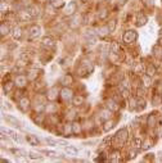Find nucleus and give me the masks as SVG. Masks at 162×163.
I'll return each mask as SVG.
<instances>
[{"label":"nucleus","mask_w":162,"mask_h":163,"mask_svg":"<svg viewBox=\"0 0 162 163\" xmlns=\"http://www.w3.org/2000/svg\"><path fill=\"white\" fill-rule=\"evenodd\" d=\"M30 157H31V158H34V159H40V157H39V154H36V153H34V152H32V153H30Z\"/></svg>","instance_id":"obj_19"},{"label":"nucleus","mask_w":162,"mask_h":163,"mask_svg":"<svg viewBox=\"0 0 162 163\" xmlns=\"http://www.w3.org/2000/svg\"><path fill=\"white\" fill-rule=\"evenodd\" d=\"M153 73H154V68H153V67H148V76H152Z\"/></svg>","instance_id":"obj_18"},{"label":"nucleus","mask_w":162,"mask_h":163,"mask_svg":"<svg viewBox=\"0 0 162 163\" xmlns=\"http://www.w3.org/2000/svg\"><path fill=\"white\" fill-rule=\"evenodd\" d=\"M148 122H149V126H150V125H152V126H153V123H154V122H156V119H154V117H149V119H148Z\"/></svg>","instance_id":"obj_20"},{"label":"nucleus","mask_w":162,"mask_h":163,"mask_svg":"<svg viewBox=\"0 0 162 163\" xmlns=\"http://www.w3.org/2000/svg\"><path fill=\"white\" fill-rule=\"evenodd\" d=\"M161 35H162V32H161Z\"/></svg>","instance_id":"obj_23"},{"label":"nucleus","mask_w":162,"mask_h":163,"mask_svg":"<svg viewBox=\"0 0 162 163\" xmlns=\"http://www.w3.org/2000/svg\"><path fill=\"white\" fill-rule=\"evenodd\" d=\"M73 125H75V126H73V132H79V131H80V126H76V125H77V123H73Z\"/></svg>","instance_id":"obj_21"},{"label":"nucleus","mask_w":162,"mask_h":163,"mask_svg":"<svg viewBox=\"0 0 162 163\" xmlns=\"http://www.w3.org/2000/svg\"><path fill=\"white\" fill-rule=\"evenodd\" d=\"M136 39V34L134 31H127L125 34V36H123V40H125L126 42H130V41H134V40Z\"/></svg>","instance_id":"obj_1"},{"label":"nucleus","mask_w":162,"mask_h":163,"mask_svg":"<svg viewBox=\"0 0 162 163\" xmlns=\"http://www.w3.org/2000/svg\"><path fill=\"white\" fill-rule=\"evenodd\" d=\"M12 153L13 154H20V155H26V152L21 150V149H12Z\"/></svg>","instance_id":"obj_10"},{"label":"nucleus","mask_w":162,"mask_h":163,"mask_svg":"<svg viewBox=\"0 0 162 163\" xmlns=\"http://www.w3.org/2000/svg\"><path fill=\"white\" fill-rule=\"evenodd\" d=\"M39 31H40V28L39 27H32L31 28V37H35V36H39Z\"/></svg>","instance_id":"obj_8"},{"label":"nucleus","mask_w":162,"mask_h":163,"mask_svg":"<svg viewBox=\"0 0 162 163\" xmlns=\"http://www.w3.org/2000/svg\"><path fill=\"white\" fill-rule=\"evenodd\" d=\"M153 50H154V55L156 57H157V58H160V57H161V58H162V49H161V50H160V48H158V46H156L154 49H153Z\"/></svg>","instance_id":"obj_12"},{"label":"nucleus","mask_w":162,"mask_h":163,"mask_svg":"<svg viewBox=\"0 0 162 163\" xmlns=\"http://www.w3.org/2000/svg\"><path fill=\"white\" fill-rule=\"evenodd\" d=\"M43 44H44V46H53V40L51 39H49V37H45L44 39V41H43Z\"/></svg>","instance_id":"obj_6"},{"label":"nucleus","mask_w":162,"mask_h":163,"mask_svg":"<svg viewBox=\"0 0 162 163\" xmlns=\"http://www.w3.org/2000/svg\"><path fill=\"white\" fill-rule=\"evenodd\" d=\"M71 96H72V91H71V90L64 89V90L62 91V98H63V99H70Z\"/></svg>","instance_id":"obj_4"},{"label":"nucleus","mask_w":162,"mask_h":163,"mask_svg":"<svg viewBox=\"0 0 162 163\" xmlns=\"http://www.w3.org/2000/svg\"><path fill=\"white\" fill-rule=\"evenodd\" d=\"M21 107H22V109L28 108V100H27V99H22L21 100Z\"/></svg>","instance_id":"obj_11"},{"label":"nucleus","mask_w":162,"mask_h":163,"mask_svg":"<svg viewBox=\"0 0 162 163\" xmlns=\"http://www.w3.org/2000/svg\"><path fill=\"white\" fill-rule=\"evenodd\" d=\"M82 102H84V98L82 96H76L75 98V105H80Z\"/></svg>","instance_id":"obj_14"},{"label":"nucleus","mask_w":162,"mask_h":163,"mask_svg":"<svg viewBox=\"0 0 162 163\" xmlns=\"http://www.w3.org/2000/svg\"><path fill=\"white\" fill-rule=\"evenodd\" d=\"M14 32H16V34H14V37H16V39H17V37H21V30H20V28H16Z\"/></svg>","instance_id":"obj_17"},{"label":"nucleus","mask_w":162,"mask_h":163,"mask_svg":"<svg viewBox=\"0 0 162 163\" xmlns=\"http://www.w3.org/2000/svg\"><path fill=\"white\" fill-rule=\"evenodd\" d=\"M10 136H12V139L14 140V141H17L18 144H21V143H22V137H21L18 134H14V132H13V134L10 135Z\"/></svg>","instance_id":"obj_7"},{"label":"nucleus","mask_w":162,"mask_h":163,"mask_svg":"<svg viewBox=\"0 0 162 163\" xmlns=\"http://www.w3.org/2000/svg\"><path fill=\"white\" fill-rule=\"evenodd\" d=\"M66 148H67V153H71V154H77L79 153V149L75 148V146H72V145H67Z\"/></svg>","instance_id":"obj_5"},{"label":"nucleus","mask_w":162,"mask_h":163,"mask_svg":"<svg viewBox=\"0 0 162 163\" xmlns=\"http://www.w3.org/2000/svg\"><path fill=\"white\" fill-rule=\"evenodd\" d=\"M45 141H46L48 144H50V145H57V144H58V140L50 139V137H46V139H45Z\"/></svg>","instance_id":"obj_13"},{"label":"nucleus","mask_w":162,"mask_h":163,"mask_svg":"<svg viewBox=\"0 0 162 163\" xmlns=\"http://www.w3.org/2000/svg\"><path fill=\"white\" fill-rule=\"evenodd\" d=\"M5 119H7V121H9L10 123H13V126L21 127V126H20V122H18V119H16L14 117H12V116H5Z\"/></svg>","instance_id":"obj_3"},{"label":"nucleus","mask_w":162,"mask_h":163,"mask_svg":"<svg viewBox=\"0 0 162 163\" xmlns=\"http://www.w3.org/2000/svg\"><path fill=\"white\" fill-rule=\"evenodd\" d=\"M26 141L30 144V145H39V139H37L36 136H34V135H26Z\"/></svg>","instance_id":"obj_2"},{"label":"nucleus","mask_w":162,"mask_h":163,"mask_svg":"<svg viewBox=\"0 0 162 163\" xmlns=\"http://www.w3.org/2000/svg\"><path fill=\"white\" fill-rule=\"evenodd\" d=\"M44 153L49 157H59V154L57 152H53V150H44Z\"/></svg>","instance_id":"obj_9"},{"label":"nucleus","mask_w":162,"mask_h":163,"mask_svg":"<svg viewBox=\"0 0 162 163\" xmlns=\"http://www.w3.org/2000/svg\"><path fill=\"white\" fill-rule=\"evenodd\" d=\"M18 82H20L18 85L23 86V85H24V82H26V78H24V77H18Z\"/></svg>","instance_id":"obj_16"},{"label":"nucleus","mask_w":162,"mask_h":163,"mask_svg":"<svg viewBox=\"0 0 162 163\" xmlns=\"http://www.w3.org/2000/svg\"><path fill=\"white\" fill-rule=\"evenodd\" d=\"M160 45H162V40H160Z\"/></svg>","instance_id":"obj_22"},{"label":"nucleus","mask_w":162,"mask_h":163,"mask_svg":"<svg viewBox=\"0 0 162 163\" xmlns=\"http://www.w3.org/2000/svg\"><path fill=\"white\" fill-rule=\"evenodd\" d=\"M63 82H64V85H70V82H72V77L71 76H66Z\"/></svg>","instance_id":"obj_15"}]
</instances>
